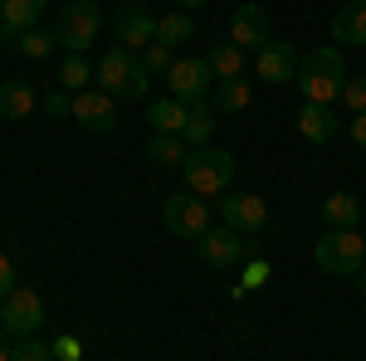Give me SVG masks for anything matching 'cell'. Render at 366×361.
I'll list each match as a JSON object with an SVG mask.
<instances>
[{"label": "cell", "mask_w": 366, "mask_h": 361, "mask_svg": "<svg viewBox=\"0 0 366 361\" xmlns=\"http://www.w3.org/2000/svg\"><path fill=\"white\" fill-rule=\"evenodd\" d=\"M347 59H342V49H312V54L298 59V74H293V84H298V93H303V103H337L342 88H347Z\"/></svg>", "instance_id": "cell-1"}, {"label": "cell", "mask_w": 366, "mask_h": 361, "mask_svg": "<svg viewBox=\"0 0 366 361\" xmlns=\"http://www.w3.org/2000/svg\"><path fill=\"white\" fill-rule=\"evenodd\" d=\"M93 79H98V88L103 93H113L117 103H142L147 98V84H152V74L142 69V54H132V49H108V54L93 64Z\"/></svg>", "instance_id": "cell-2"}, {"label": "cell", "mask_w": 366, "mask_h": 361, "mask_svg": "<svg viewBox=\"0 0 366 361\" xmlns=\"http://www.w3.org/2000/svg\"><path fill=\"white\" fill-rule=\"evenodd\" d=\"M181 181H186V191L191 195H225V186L234 181V157H229L225 147H215V142H205V147H191L186 152V167H181Z\"/></svg>", "instance_id": "cell-3"}, {"label": "cell", "mask_w": 366, "mask_h": 361, "mask_svg": "<svg viewBox=\"0 0 366 361\" xmlns=\"http://www.w3.org/2000/svg\"><path fill=\"white\" fill-rule=\"evenodd\" d=\"M312 259L322 274H362L366 269V239L357 229H322V239L312 244Z\"/></svg>", "instance_id": "cell-4"}, {"label": "cell", "mask_w": 366, "mask_h": 361, "mask_svg": "<svg viewBox=\"0 0 366 361\" xmlns=\"http://www.w3.org/2000/svg\"><path fill=\"white\" fill-rule=\"evenodd\" d=\"M98 29H103V10L93 0H74V5H64V15L54 20V39H59V49H69V54H88V44L98 39Z\"/></svg>", "instance_id": "cell-5"}, {"label": "cell", "mask_w": 366, "mask_h": 361, "mask_svg": "<svg viewBox=\"0 0 366 361\" xmlns=\"http://www.w3.org/2000/svg\"><path fill=\"white\" fill-rule=\"evenodd\" d=\"M162 215H167V229L176 239H200L205 229H210V205L191 191H171L162 200Z\"/></svg>", "instance_id": "cell-6"}, {"label": "cell", "mask_w": 366, "mask_h": 361, "mask_svg": "<svg viewBox=\"0 0 366 361\" xmlns=\"http://www.w3.org/2000/svg\"><path fill=\"white\" fill-rule=\"evenodd\" d=\"M0 327L10 337H39V327H44V298L34 288H15L0 303Z\"/></svg>", "instance_id": "cell-7"}, {"label": "cell", "mask_w": 366, "mask_h": 361, "mask_svg": "<svg viewBox=\"0 0 366 361\" xmlns=\"http://www.w3.org/2000/svg\"><path fill=\"white\" fill-rule=\"evenodd\" d=\"M220 220L254 239V234L264 229V220H269V205H264V195H254V191H229L225 200H220Z\"/></svg>", "instance_id": "cell-8"}, {"label": "cell", "mask_w": 366, "mask_h": 361, "mask_svg": "<svg viewBox=\"0 0 366 361\" xmlns=\"http://www.w3.org/2000/svg\"><path fill=\"white\" fill-rule=\"evenodd\" d=\"M274 39V29H269V10L264 5H234V15H229V44H239L244 54H259L264 44Z\"/></svg>", "instance_id": "cell-9"}, {"label": "cell", "mask_w": 366, "mask_h": 361, "mask_svg": "<svg viewBox=\"0 0 366 361\" xmlns=\"http://www.w3.org/2000/svg\"><path fill=\"white\" fill-rule=\"evenodd\" d=\"M210 64L205 59H176L171 64V74H167V84H171V98H181V103H205L210 98Z\"/></svg>", "instance_id": "cell-10"}, {"label": "cell", "mask_w": 366, "mask_h": 361, "mask_svg": "<svg viewBox=\"0 0 366 361\" xmlns=\"http://www.w3.org/2000/svg\"><path fill=\"white\" fill-rule=\"evenodd\" d=\"M196 244H200V259H205L210 269H234V264H244V234L229 229V224H210Z\"/></svg>", "instance_id": "cell-11"}, {"label": "cell", "mask_w": 366, "mask_h": 361, "mask_svg": "<svg viewBox=\"0 0 366 361\" xmlns=\"http://www.w3.org/2000/svg\"><path fill=\"white\" fill-rule=\"evenodd\" d=\"M74 122L88 127V132H113L117 127V98L103 93V88H84L74 93Z\"/></svg>", "instance_id": "cell-12"}, {"label": "cell", "mask_w": 366, "mask_h": 361, "mask_svg": "<svg viewBox=\"0 0 366 361\" xmlns=\"http://www.w3.org/2000/svg\"><path fill=\"white\" fill-rule=\"evenodd\" d=\"M254 74H259L264 84H293V74H298V49H293L288 39H269V44L254 54Z\"/></svg>", "instance_id": "cell-13"}, {"label": "cell", "mask_w": 366, "mask_h": 361, "mask_svg": "<svg viewBox=\"0 0 366 361\" xmlns=\"http://www.w3.org/2000/svg\"><path fill=\"white\" fill-rule=\"evenodd\" d=\"M113 29H117V44H122V49H132V54H142V49L157 39V20H152L142 5H127V10L117 15Z\"/></svg>", "instance_id": "cell-14"}, {"label": "cell", "mask_w": 366, "mask_h": 361, "mask_svg": "<svg viewBox=\"0 0 366 361\" xmlns=\"http://www.w3.org/2000/svg\"><path fill=\"white\" fill-rule=\"evenodd\" d=\"M332 39L352 44V49H366V0H347L332 15Z\"/></svg>", "instance_id": "cell-15"}, {"label": "cell", "mask_w": 366, "mask_h": 361, "mask_svg": "<svg viewBox=\"0 0 366 361\" xmlns=\"http://www.w3.org/2000/svg\"><path fill=\"white\" fill-rule=\"evenodd\" d=\"M186 112L191 103H181V98H157V103H147V122H152V132H171V137H186Z\"/></svg>", "instance_id": "cell-16"}, {"label": "cell", "mask_w": 366, "mask_h": 361, "mask_svg": "<svg viewBox=\"0 0 366 361\" xmlns=\"http://www.w3.org/2000/svg\"><path fill=\"white\" fill-rule=\"evenodd\" d=\"M298 132L308 142H332L337 137V112L327 108V103H303L298 108Z\"/></svg>", "instance_id": "cell-17"}, {"label": "cell", "mask_w": 366, "mask_h": 361, "mask_svg": "<svg viewBox=\"0 0 366 361\" xmlns=\"http://www.w3.org/2000/svg\"><path fill=\"white\" fill-rule=\"evenodd\" d=\"M205 64H210V74H215V79H244L249 54H244L239 44H229V39H215V44H210V54H205Z\"/></svg>", "instance_id": "cell-18"}, {"label": "cell", "mask_w": 366, "mask_h": 361, "mask_svg": "<svg viewBox=\"0 0 366 361\" xmlns=\"http://www.w3.org/2000/svg\"><path fill=\"white\" fill-rule=\"evenodd\" d=\"M322 220H327V229H357L362 200H357L352 191H332L327 200H322Z\"/></svg>", "instance_id": "cell-19"}, {"label": "cell", "mask_w": 366, "mask_h": 361, "mask_svg": "<svg viewBox=\"0 0 366 361\" xmlns=\"http://www.w3.org/2000/svg\"><path fill=\"white\" fill-rule=\"evenodd\" d=\"M34 108H39V103H34V88H29L25 79H5V84H0V117L20 122V117H29Z\"/></svg>", "instance_id": "cell-20"}, {"label": "cell", "mask_w": 366, "mask_h": 361, "mask_svg": "<svg viewBox=\"0 0 366 361\" xmlns=\"http://www.w3.org/2000/svg\"><path fill=\"white\" fill-rule=\"evenodd\" d=\"M44 10H49V0H0V20L15 29V34H25L44 20Z\"/></svg>", "instance_id": "cell-21"}, {"label": "cell", "mask_w": 366, "mask_h": 361, "mask_svg": "<svg viewBox=\"0 0 366 361\" xmlns=\"http://www.w3.org/2000/svg\"><path fill=\"white\" fill-rule=\"evenodd\" d=\"M186 152H191V142L186 137H171V132H152V142H147V157L157 162V167H186Z\"/></svg>", "instance_id": "cell-22"}, {"label": "cell", "mask_w": 366, "mask_h": 361, "mask_svg": "<svg viewBox=\"0 0 366 361\" xmlns=\"http://www.w3.org/2000/svg\"><path fill=\"white\" fill-rule=\"evenodd\" d=\"M215 122H220V112L210 108V103H191V112H186V142L205 147V142L215 137Z\"/></svg>", "instance_id": "cell-23"}, {"label": "cell", "mask_w": 366, "mask_h": 361, "mask_svg": "<svg viewBox=\"0 0 366 361\" xmlns=\"http://www.w3.org/2000/svg\"><path fill=\"white\" fill-rule=\"evenodd\" d=\"M210 103H215V112H244L254 103L249 98V79H220V88L210 93Z\"/></svg>", "instance_id": "cell-24"}, {"label": "cell", "mask_w": 366, "mask_h": 361, "mask_svg": "<svg viewBox=\"0 0 366 361\" xmlns=\"http://www.w3.org/2000/svg\"><path fill=\"white\" fill-rule=\"evenodd\" d=\"M157 39H162L167 49L191 44V39H196V20H191L186 10H176V15H167V20H157Z\"/></svg>", "instance_id": "cell-25"}, {"label": "cell", "mask_w": 366, "mask_h": 361, "mask_svg": "<svg viewBox=\"0 0 366 361\" xmlns=\"http://www.w3.org/2000/svg\"><path fill=\"white\" fill-rule=\"evenodd\" d=\"M59 84H64V88L93 84V59H88V54H64V59H59Z\"/></svg>", "instance_id": "cell-26"}, {"label": "cell", "mask_w": 366, "mask_h": 361, "mask_svg": "<svg viewBox=\"0 0 366 361\" xmlns=\"http://www.w3.org/2000/svg\"><path fill=\"white\" fill-rule=\"evenodd\" d=\"M54 29H44V25H34V29H25V34H20V54L25 59H49L54 54Z\"/></svg>", "instance_id": "cell-27"}, {"label": "cell", "mask_w": 366, "mask_h": 361, "mask_svg": "<svg viewBox=\"0 0 366 361\" xmlns=\"http://www.w3.org/2000/svg\"><path fill=\"white\" fill-rule=\"evenodd\" d=\"M10 361H59V357H54V347H49L44 337H20L15 352H10Z\"/></svg>", "instance_id": "cell-28"}, {"label": "cell", "mask_w": 366, "mask_h": 361, "mask_svg": "<svg viewBox=\"0 0 366 361\" xmlns=\"http://www.w3.org/2000/svg\"><path fill=\"white\" fill-rule=\"evenodd\" d=\"M171 64H176V59H171V49L162 39H152V44L142 49V69H147V74H171Z\"/></svg>", "instance_id": "cell-29"}, {"label": "cell", "mask_w": 366, "mask_h": 361, "mask_svg": "<svg viewBox=\"0 0 366 361\" xmlns=\"http://www.w3.org/2000/svg\"><path fill=\"white\" fill-rule=\"evenodd\" d=\"M342 103L352 112H366V74H352L347 79V88H342Z\"/></svg>", "instance_id": "cell-30"}, {"label": "cell", "mask_w": 366, "mask_h": 361, "mask_svg": "<svg viewBox=\"0 0 366 361\" xmlns=\"http://www.w3.org/2000/svg\"><path fill=\"white\" fill-rule=\"evenodd\" d=\"M39 108L49 112V117H74V93H69V88H54V93L39 103Z\"/></svg>", "instance_id": "cell-31"}, {"label": "cell", "mask_w": 366, "mask_h": 361, "mask_svg": "<svg viewBox=\"0 0 366 361\" xmlns=\"http://www.w3.org/2000/svg\"><path fill=\"white\" fill-rule=\"evenodd\" d=\"M269 274H274V269H269L264 259H249V264H244V293H249V288H264Z\"/></svg>", "instance_id": "cell-32"}, {"label": "cell", "mask_w": 366, "mask_h": 361, "mask_svg": "<svg viewBox=\"0 0 366 361\" xmlns=\"http://www.w3.org/2000/svg\"><path fill=\"white\" fill-rule=\"evenodd\" d=\"M54 357L59 361H79V357H84V342H79V337H59V342H54Z\"/></svg>", "instance_id": "cell-33"}, {"label": "cell", "mask_w": 366, "mask_h": 361, "mask_svg": "<svg viewBox=\"0 0 366 361\" xmlns=\"http://www.w3.org/2000/svg\"><path fill=\"white\" fill-rule=\"evenodd\" d=\"M10 293H15V264H10V259L0 254V303H5Z\"/></svg>", "instance_id": "cell-34"}, {"label": "cell", "mask_w": 366, "mask_h": 361, "mask_svg": "<svg viewBox=\"0 0 366 361\" xmlns=\"http://www.w3.org/2000/svg\"><path fill=\"white\" fill-rule=\"evenodd\" d=\"M352 142L366 152V112H357V117H352Z\"/></svg>", "instance_id": "cell-35"}, {"label": "cell", "mask_w": 366, "mask_h": 361, "mask_svg": "<svg viewBox=\"0 0 366 361\" xmlns=\"http://www.w3.org/2000/svg\"><path fill=\"white\" fill-rule=\"evenodd\" d=\"M10 352H15V347H10V332L0 327V361H10Z\"/></svg>", "instance_id": "cell-36"}, {"label": "cell", "mask_w": 366, "mask_h": 361, "mask_svg": "<svg viewBox=\"0 0 366 361\" xmlns=\"http://www.w3.org/2000/svg\"><path fill=\"white\" fill-rule=\"evenodd\" d=\"M171 5H181V10H196V5H205V0H171Z\"/></svg>", "instance_id": "cell-37"}, {"label": "cell", "mask_w": 366, "mask_h": 361, "mask_svg": "<svg viewBox=\"0 0 366 361\" xmlns=\"http://www.w3.org/2000/svg\"><path fill=\"white\" fill-rule=\"evenodd\" d=\"M357 288H362V298H366V269H362V274H357Z\"/></svg>", "instance_id": "cell-38"}, {"label": "cell", "mask_w": 366, "mask_h": 361, "mask_svg": "<svg viewBox=\"0 0 366 361\" xmlns=\"http://www.w3.org/2000/svg\"><path fill=\"white\" fill-rule=\"evenodd\" d=\"M69 5H74V0H69Z\"/></svg>", "instance_id": "cell-39"}]
</instances>
